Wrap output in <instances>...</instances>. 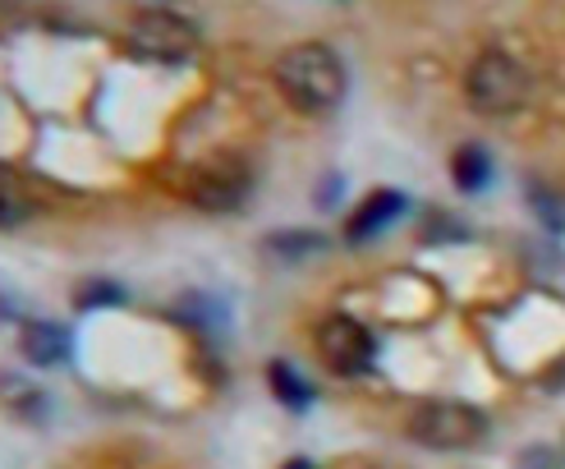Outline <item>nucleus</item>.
Listing matches in <instances>:
<instances>
[{"mask_svg":"<svg viewBox=\"0 0 565 469\" xmlns=\"http://www.w3.org/2000/svg\"><path fill=\"white\" fill-rule=\"evenodd\" d=\"M276 83H280V93H286V102L295 110H303V116H327V110H335L350 93V74L341 65V55L322 42L290 46L276 61Z\"/></svg>","mask_w":565,"mask_h":469,"instance_id":"f257e3e1","label":"nucleus"},{"mask_svg":"<svg viewBox=\"0 0 565 469\" xmlns=\"http://www.w3.org/2000/svg\"><path fill=\"white\" fill-rule=\"evenodd\" d=\"M253 193V171L235 152H212L184 171V199L203 212H235Z\"/></svg>","mask_w":565,"mask_h":469,"instance_id":"f03ea898","label":"nucleus"},{"mask_svg":"<svg viewBox=\"0 0 565 469\" xmlns=\"http://www.w3.org/2000/svg\"><path fill=\"white\" fill-rule=\"evenodd\" d=\"M465 97L473 110H483V116H511L529 97V74L515 55L483 51L465 74Z\"/></svg>","mask_w":565,"mask_h":469,"instance_id":"7ed1b4c3","label":"nucleus"},{"mask_svg":"<svg viewBox=\"0 0 565 469\" xmlns=\"http://www.w3.org/2000/svg\"><path fill=\"white\" fill-rule=\"evenodd\" d=\"M409 437L433 451H469L488 437V414L465 401H428L414 409Z\"/></svg>","mask_w":565,"mask_h":469,"instance_id":"20e7f679","label":"nucleus"},{"mask_svg":"<svg viewBox=\"0 0 565 469\" xmlns=\"http://www.w3.org/2000/svg\"><path fill=\"white\" fill-rule=\"evenodd\" d=\"M198 46V23L175 10H138L129 23V51L138 61L157 65H180Z\"/></svg>","mask_w":565,"mask_h":469,"instance_id":"39448f33","label":"nucleus"},{"mask_svg":"<svg viewBox=\"0 0 565 469\" xmlns=\"http://www.w3.org/2000/svg\"><path fill=\"white\" fill-rule=\"evenodd\" d=\"M318 354H322V364H327L335 377H359V373L373 369L377 341H373V331L363 327L359 318L331 313V318L318 327Z\"/></svg>","mask_w":565,"mask_h":469,"instance_id":"423d86ee","label":"nucleus"},{"mask_svg":"<svg viewBox=\"0 0 565 469\" xmlns=\"http://www.w3.org/2000/svg\"><path fill=\"white\" fill-rule=\"evenodd\" d=\"M409 212V199L401 189H377V193H369L363 199V207L350 216V226H345V244H369V239H377L386 226H395Z\"/></svg>","mask_w":565,"mask_h":469,"instance_id":"0eeeda50","label":"nucleus"},{"mask_svg":"<svg viewBox=\"0 0 565 469\" xmlns=\"http://www.w3.org/2000/svg\"><path fill=\"white\" fill-rule=\"evenodd\" d=\"M23 359H33V364L51 369V364H65V359L74 354V337L61 327V322H46V318H33V322H23Z\"/></svg>","mask_w":565,"mask_h":469,"instance_id":"6e6552de","label":"nucleus"},{"mask_svg":"<svg viewBox=\"0 0 565 469\" xmlns=\"http://www.w3.org/2000/svg\"><path fill=\"white\" fill-rule=\"evenodd\" d=\"M171 318L184 322L189 331H203V337H221V331L231 327V303L221 295H207V290H189L184 299H175Z\"/></svg>","mask_w":565,"mask_h":469,"instance_id":"1a4fd4ad","label":"nucleus"},{"mask_svg":"<svg viewBox=\"0 0 565 469\" xmlns=\"http://www.w3.org/2000/svg\"><path fill=\"white\" fill-rule=\"evenodd\" d=\"M450 175H456L460 193H483L492 184V157H488V148L465 143L456 157H450Z\"/></svg>","mask_w":565,"mask_h":469,"instance_id":"9d476101","label":"nucleus"},{"mask_svg":"<svg viewBox=\"0 0 565 469\" xmlns=\"http://www.w3.org/2000/svg\"><path fill=\"white\" fill-rule=\"evenodd\" d=\"M267 382H271L276 401L286 405V409L303 414L308 405H313V386H308V382L295 373V364H286V359H271V364H267Z\"/></svg>","mask_w":565,"mask_h":469,"instance_id":"9b49d317","label":"nucleus"},{"mask_svg":"<svg viewBox=\"0 0 565 469\" xmlns=\"http://www.w3.org/2000/svg\"><path fill=\"white\" fill-rule=\"evenodd\" d=\"M263 244H267V254L286 258V263H299V258L322 254V248H327V235H318V231H276V235H267Z\"/></svg>","mask_w":565,"mask_h":469,"instance_id":"f8f14e48","label":"nucleus"},{"mask_svg":"<svg viewBox=\"0 0 565 469\" xmlns=\"http://www.w3.org/2000/svg\"><path fill=\"white\" fill-rule=\"evenodd\" d=\"M529 203H533V212H539V221H543L552 235H565V199H561L556 189L529 180Z\"/></svg>","mask_w":565,"mask_h":469,"instance_id":"ddd939ff","label":"nucleus"},{"mask_svg":"<svg viewBox=\"0 0 565 469\" xmlns=\"http://www.w3.org/2000/svg\"><path fill=\"white\" fill-rule=\"evenodd\" d=\"M125 303V286L120 281H83L74 295V309L78 313H93V309H116Z\"/></svg>","mask_w":565,"mask_h":469,"instance_id":"4468645a","label":"nucleus"},{"mask_svg":"<svg viewBox=\"0 0 565 469\" xmlns=\"http://www.w3.org/2000/svg\"><path fill=\"white\" fill-rule=\"evenodd\" d=\"M6 392H10V409L14 414H23V419H42V409H46L42 392H23L19 377H6Z\"/></svg>","mask_w":565,"mask_h":469,"instance_id":"2eb2a0df","label":"nucleus"},{"mask_svg":"<svg viewBox=\"0 0 565 469\" xmlns=\"http://www.w3.org/2000/svg\"><path fill=\"white\" fill-rule=\"evenodd\" d=\"M341 193H345V180H341V175H327V180L318 184V193H313V203L327 212V207L341 203Z\"/></svg>","mask_w":565,"mask_h":469,"instance_id":"dca6fc26","label":"nucleus"},{"mask_svg":"<svg viewBox=\"0 0 565 469\" xmlns=\"http://www.w3.org/2000/svg\"><path fill=\"white\" fill-rule=\"evenodd\" d=\"M23 216H28V207H23V199L14 193V180H10V189H6V216H0V226H6V231H14Z\"/></svg>","mask_w":565,"mask_h":469,"instance_id":"f3484780","label":"nucleus"},{"mask_svg":"<svg viewBox=\"0 0 565 469\" xmlns=\"http://www.w3.org/2000/svg\"><path fill=\"white\" fill-rule=\"evenodd\" d=\"M465 239V226H450V221H433L428 231H423V239Z\"/></svg>","mask_w":565,"mask_h":469,"instance_id":"a211bd4d","label":"nucleus"},{"mask_svg":"<svg viewBox=\"0 0 565 469\" xmlns=\"http://www.w3.org/2000/svg\"><path fill=\"white\" fill-rule=\"evenodd\" d=\"M280 469H313V460H303V456H299V460H290V465H280Z\"/></svg>","mask_w":565,"mask_h":469,"instance_id":"6ab92c4d","label":"nucleus"},{"mask_svg":"<svg viewBox=\"0 0 565 469\" xmlns=\"http://www.w3.org/2000/svg\"><path fill=\"white\" fill-rule=\"evenodd\" d=\"M547 386H565V369L561 373H547Z\"/></svg>","mask_w":565,"mask_h":469,"instance_id":"aec40b11","label":"nucleus"}]
</instances>
